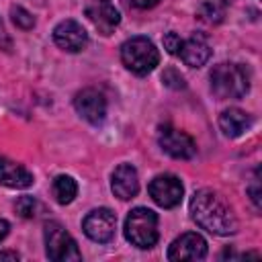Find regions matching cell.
Returning <instances> with one entry per match:
<instances>
[{
	"label": "cell",
	"instance_id": "6da1fadb",
	"mask_svg": "<svg viewBox=\"0 0 262 262\" xmlns=\"http://www.w3.org/2000/svg\"><path fill=\"white\" fill-rule=\"evenodd\" d=\"M190 215L196 225L213 235H231L237 231V219L231 207L213 188H201L192 194Z\"/></svg>",
	"mask_w": 262,
	"mask_h": 262
},
{
	"label": "cell",
	"instance_id": "7a4b0ae2",
	"mask_svg": "<svg viewBox=\"0 0 262 262\" xmlns=\"http://www.w3.org/2000/svg\"><path fill=\"white\" fill-rule=\"evenodd\" d=\"M211 90L217 98H242L250 90V76L239 63H217L211 70Z\"/></svg>",
	"mask_w": 262,
	"mask_h": 262
},
{
	"label": "cell",
	"instance_id": "3957f363",
	"mask_svg": "<svg viewBox=\"0 0 262 262\" xmlns=\"http://www.w3.org/2000/svg\"><path fill=\"white\" fill-rule=\"evenodd\" d=\"M121 59L125 68L137 76H145L160 63V53L147 37H131L121 45Z\"/></svg>",
	"mask_w": 262,
	"mask_h": 262
},
{
	"label": "cell",
	"instance_id": "277c9868",
	"mask_svg": "<svg viewBox=\"0 0 262 262\" xmlns=\"http://www.w3.org/2000/svg\"><path fill=\"white\" fill-rule=\"evenodd\" d=\"M125 237L141 250L156 246L158 215L147 207H135L133 211H129V215L125 219Z\"/></svg>",
	"mask_w": 262,
	"mask_h": 262
},
{
	"label": "cell",
	"instance_id": "5b68a950",
	"mask_svg": "<svg viewBox=\"0 0 262 262\" xmlns=\"http://www.w3.org/2000/svg\"><path fill=\"white\" fill-rule=\"evenodd\" d=\"M45 254L53 262H68L82 258L74 237L57 221L45 223Z\"/></svg>",
	"mask_w": 262,
	"mask_h": 262
},
{
	"label": "cell",
	"instance_id": "8992f818",
	"mask_svg": "<svg viewBox=\"0 0 262 262\" xmlns=\"http://www.w3.org/2000/svg\"><path fill=\"white\" fill-rule=\"evenodd\" d=\"M82 229L84 233L92 239V242H98V244H106L115 237V229H117V215L106 209V207H100V209H94L90 211L84 221H82Z\"/></svg>",
	"mask_w": 262,
	"mask_h": 262
},
{
	"label": "cell",
	"instance_id": "52a82bcc",
	"mask_svg": "<svg viewBox=\"0 0 262 262\" xmlns=\"http://www.w3.org/2000/svg\"><path fill=\"white\" fill-rule=\"evenodd\" d=\"M147 192L156 205L164 209H174L176 205H180L184 188H182L180 178H176L174 174H160L149 182Z\"/></svg>",
	"mask_w": 262,
	"mask_h": 262
},
{
	"label": "cell",
	"instance_id": "ba28073f",
	"mask_svg": "<svg viewBox=\"0 0 262 262\" xmlns=\"http://www.w3.org/2000/svg\"><path fill=\"white\" fill-rule=\"evenodd\" d=\"M158 143H160V147H162L168 156H172V158H176V160H190V158H194V154H196V145H194L192 137H190L188 133L178 131V129L168 127V125L160 129V133H158Z\"/></svg>",
	"mask_w": 262,
	"mask_h": 262
},
{
	"label": "cell",
	"instance_id": "9c48e42d",
	"mask_svg": "<svg viewBox=\"0 0 262 262\" xmlns=\"http://www.w3.org/2000/svg\"><path fill=\"white\" fill-rule=\"evenodd\" d=\"M74 106H76L78 115L92 125L102 123L106 117V98L102 96V92H98L94 88L80 90L74 98Z\"/></svg>",
	"mask_w": 262,
	"mask_h": 262
},
{
	"label": "cell",
	"instance_id": "30bf717a",
	"mask_svg": "<svg viewBox=\"0 0 262 262\" xmlns=\"http://www.w3.org/2000/svg\"><path fill=\"white\" fill-rule=\"evenodd\" d=\"M53 41L63 51L78 53L88 45V33L80 23L68 18V20L57 23V27L53 29Z\"/></svg>",
	"mask_w": 262,
	"mask_h": 262
},
{
	"label": "cell",
	"instance_id": "8fae6325",
	"mask_svg": "<svg viewBox=\"0 0 262 262\" xmlns=\"http://www.w3.org/2000/svg\"><path fill=\"white\" fill-rule=\"evenodd\" d=\"M207 256V242L199 233H182L168 248V260H203Z\"/></svg>",
	"mask_w": 262,
	"mask_h": 262
},
{
	"label": "cell",
	"instance_id": "7c38bea8",
	"mask_svg": "<svg viewBox=\"0 0 262 262\" xmlns=\"http://www.w3.org/2000/svg\"><path fill=\"white\" fill-rule=\"evenodd\" d=\"M86 16L102 35H111L121 23V14L111 0H90L86 4Z\"/></svg>",
	"mask_w": 262,
	"mask_h": 262
},
{
	"label": "cell",
	"instance_id": "4fadbf2b",
	"mask_svg": "<svg viewBox=\"0 0 262 262\" xmlns=\"http://www.w3.org/2000/svg\"><path fill=\"white\" fill-rule=\"evenodd\" d=\"M178 55L182 57V61L190 68H201L209 61L211 57V45H209V39L207 35L203 33H192L186 41H182L180 45V51Z\"/></svg>",
	"mask_w": 262,
	"mask_h": 262
},
{
	"label": "cell",
	"instance_id": "5bb4252c",
	"mask_svg": "<svg viewBox=\"0 0 262 262\" xmlns=\"http://www.w3.org/2000/svg\"><path fill=\"white\" fill-rule=\"evenodd\" d=\"M111 188H113L115 196H119L121 201L133 199L139 192V176H137V170L131 164L117 166L115 172H113Z\"/></svg>",
	"mask_w": 262,
	"mask_h": 262
},
{
	"label": "cell",
	"instance_id": "9a60e30c",
	"mask_svg": "<svg viewBox=\"0 0 262 262\" xmlns=\"http://www.w3.org/2000/svg\"><path fill=\"white\" fill-rule=\"evenodd\" d=\"M0 184L8 188H29L33 184V174L25 166L0 156Z\"/></svg>",
	"mask_w": 262,
	"mask_h": 262
},
{
	"label": "cell",
	"instance_id": "2e32d148",
	"mask_svg": "<svg viewBox=\"0 0 262 262\" xmlns=\"http://www.w3.org/2000/svg\"><path fill=\"white\" fill-rule=\"evenodd\" d=\"M252 125V117L242 108H227L219 117V127L227 137H239Z\"/></svg>",
	"mask_w": 262,
	"mask_h": 262
},
{
	"label": "cell",
	"instance_id": "e0dca14e",
	"mask_svg": "<svg viewBox=\"0 0 262 262\" xmlns=\"http://www.w3.org/2000/svg\"><path fill=\"white\" fill-rule=\"evenodd\" d=\"M78 194V184L72 176L59 174L53 178V196L59 205H70Z\"/></svg>",
	"mask_w": 262,
	"mask_h": 262
},
{
	"label": "cell",
	"instance_id": "ac0fdd59",
	"mask_svg": "<svg viewBox=\"0 0 262 262\" xmlns=\"http://www.w3.org/2000/svg\"><path fill=\"white\" fill-rule=\"evenodd\" d=\"M223 16H225L223 0H205L196 10V18L207 25H219L223 20Z\"/></svg>",
	"mask_w": 262,
	"mask_h": 262
},
{
	"label": "cell",
	"instance_id": "d6986e66",
	"mask_svg": "<svg viewBox=\"0 0 262 262\" xmlns=\"http://www.w3.org/2000/svg\"><path fill=\"white\" fill-rule=\"evenodd\" d=\"M10 16H12V20H14V25H16L18 29L29 31V29H33V25H35L33 14H31L29 10H25L23 6H12V8H10Z\"/></svg>",
	"mask_w": 262,
	"mask_h": 262
},
{
	"label": "cell",
	"instance_id": "ffe728a7",
	"mask_svg": "<svg viewBox=\"0 0 262 262\" xmlns=\"http://www.w3.org/2000/svg\"><path fill=\"white\" fill-rule=\"evenodd\" d=\"M14 209H16V213L20 215V217H25V219H31V217H35V209H37V201L33 199V196H18L16 199V203H14Z\"/></svg>",
	"mask_w": 262,
	"mask_h": 262
},
{
	"label": "cell",
	"instance_id": "44dd1931",
	"mask_svg": "<svg viewBox=\"0 0 262 262\" xmlns=\"http://www.w3.org/2000/svg\"><path fill=\"white\" fill-rule=\"evenodd\" d=\"M162 80H164V84H166V86H170V88H174V90L184 88V78H182V76H180V72H176L174 68H168V70L164 72Z\"/></svg>",
	"mask_w": 262,
	"mask_h": 262
},
{
	"label": "cell",
	"instance_id": "7402d4cb",
	"mask_svg": "<svg viewBox=\"0 0 262 262\" xmlns=\"http://www.w3.org/2000/svg\"><path fill=\"white\" fill-rule=\"evenodd\" d=\"M180 45H182V39H180L176 33H168V35L164 37V47H166L168 53L176 55V53L180 51Z\"/></svg>",
	"mask_w": 262,
	"mask_h": 262
},
{
	"label": "cell",
	"instance_id": "603a6c76",
	"mask_svg": "<svg viewBox=\"0 0 262 262\" xmlns=\"http://www.w3.org/2000/svg\"><path fill=\"white\" fill-rule=\"evenodd\" d=\"M0 49H10V39H8V35H6V29H4V25H2V20H0Z\"/></svg>",
	"mask_w": 262,
	"mask_h": 262
},
{
	"label": "cell",
	"instance_id": "cb8c5ba5",
	"mask_svg": "<svg viewBox=\"0 0 262 262\" xmlns=\"http://www.w3.org/2000/svg\"><path fill=\"white\" fill-rule=\"evenodd\" d=\"M133 2V6H137V8H154L160 0H131Z\"/></svg>",
	"mask_w": 262,
	"mask_h": 262
},
{
	"label": "cell",
	"instance_id": "d4e9b609",
	"mask_svg": "<svg viewBox=\"0 0 262 262\" xmlns=\"http://www.w3.org/2000/svg\"><path fill=\"white\" fill-rule=\"evenodd\" d=\"M8 229H10V225H8V221L6 219H0V242L8 235Z\"/></svg>",
	"mask_w": 262,
	"mask_h": 262
},
{
	"label": "cell",
	"instance_id": "484cf974",
	"mask_svg": "<svg viewBox=\"0 0 262 262\" xmlns=\"http://www.w3.org/2000/svg\"><path fill=\"white\" fill-rule=\"evenodd\" d=\"M20 256L16 252H0V260H18Z\"/></svg>",
	"mask_w": 262,
	"mask_h": 262
}]
</instances>
